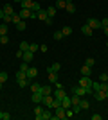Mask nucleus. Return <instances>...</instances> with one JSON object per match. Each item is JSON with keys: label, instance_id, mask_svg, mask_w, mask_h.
I'll return each mask as SVG.
<instances>
[{"label": "nucleus", "instance_id": "54", "mask_svg": "<svg viewBox=\"0 0 108 120\" xmlns=\"http://www.w3.org/2000/svg\"><path fill=\"white\" fill-rule=\"evenodd\" d=\"M106 47H108V41H106Z\"/></svg>", "mask_w": 108, "mask_h": 120}, {"label": "nucleus", "instance_id": "53", "mask_svg": "<svg viewBox=\"0 0 108 120\" xmlns=\"http://www.w3.org/2000/svg\"><path fill=\"white\" fill-rule=\"evenodd\" d=\"M15 2H22V0H15Z\"/></svg>", "mask_w": 108, "mask_h": 120}, {"label": "nucleus", "instance_id": "13", "mask_svg": "<svg viewBox=\"0 0 108 120\" xmlns=\"http://www.w3.org/2000/svg\"><path fill=\"white\" fill-rule=\"evenodd\" d=\"M94 97H96V100H106V91H103V90L94 91Z\"/></svg>", "mask_w": 108, "mask_h": 120}, {"label": "nucleus", "instance_id": "9", "mask_svg": "<svg viewBox=\"0 0 108 120\" xmlns=\"http://www.w3.org/2000/svg\"><path fill=\"white\" fill-rule=\"evenodd\" d=\"M65 95H67V91L63 90V88H56V90H54V99L61 100V99H63Z\"/></svg>", "mask_w": 108, "mask_h": 120}, {"label": "nucleus", "instance_id": "10", "mask_svg": "<svg viewBox=\"0 0 108 120\" xmlns=\"http://www.w3.org/2000/svg\"><path fill=\"white\" fill-rule=\"evenodd\" d=\"M22 59L25 61V63H31V61L34 59V52H31V50H25V52H24V57H22Z\"/></svg>", "mask_w": 108, "mask_h": 120}, {"label": "nucleus", "instance_id": "16", "mask_svg": "<svg viewBox=\"0 0 108 120\" xmlns=\"http://www.w3.org/2000/svg\"><path fill=\"white\" fill-rule=\"evenodd\" d=\"M81 32H83V34H85V36H88V38H90L94 30L90 29V27H88V23H85V25H83V27H81Z\"/></svg>", "mask_w": 108, "mask_h": 120}, {"label": "nucleus", "instance_id": "11", "mask_svg": "<svg viewBox=\"0 0 108 120\" xmlns=\"http://www.w3.org/2000/svg\"><path fill=\"white\" fill-rule=\"evenodd\" d=\"M43 108H41V106H34V118L36 120H41V115H43Z\"/></svg>", "mask_w": 108, "mask_h": 120}, {"label": "nucleus", "instance_id": "8", "mask_svg": "<svg viewBox=\"0 0 108 120\" xmlns=\"http://www.w3.org/2000/svg\"><path fill=\"white\" fill-rule=\"evenodd\" d=\"M61 108H63V109H68V108H72V100H70V97H68V93L61 99Z\"/></svg>", "mask_w": 108, "mask_h": 120}, {"label": "nucleus", "instance_id": "48", "mask_svg": "<svg viewBox=\"0 0 108 120\" xmlns=\"http://www.w3.org/2000/svg\"><path fill=\"white\" fill-rule=\"evenodd\" d=\"M5 16H7V15H5V13H4V9H0V20H4Z\"/></svg>", "mask_w": 108, "mask_h": 120}, {"label": "nucleus", "instance_id": "20", "mask_svg": "<svg viewBox=\"0 0 108 120\" xmlns=\"http://www.w3.org/2000/svg\"><path fill=\"white\" fill-rule=\"evenodd\" d=\"M20 22H22V16H20V13H18V15H11V23L18 25Z\"/></svg>", "mask_w": 108, "mask_h": 120}, {"label": "nucleus", "instance_id": "6", "mask_svg": "<svg viewBox=\"0 0 108 120\" xmlns=\"http://www.w3.org/2000/svg\"><path fill=\"white\" fill-rule=\"evenodd\" d=\"M88 27H90V29H99V27H101V20H97V18H88Z\"/></svg>", "mask_w": 108, "mask_h": 120}, {"label": "nucleus", "instance_id": "33", "mask_svg": "<svg viewBox=\"0 0 108 120\" xmlns=\"http://www.w3.org/2000/svg\"><path fill=\"white\" fill-rule=\"evenodd\" d=\"M4 34H7V25L0 23V36H4Z\"/></svg>", "mask_w": 108, "mask_h": 120}, {"label": "nucleus", "instance_id": "17", "mask_svg": "<svg viewBox=\"0 0 108 120\" xmlns=\"http://www.w3.org/2000/svg\"><path fill=\"white\" fill-rule=\"evenodd\" d=\"M32 2H34V0H22V2H20L22 9H31V7H32Z\"/></svg>", "mask_w": 108, "mask_h": 120}, {"label": "nucleus", "instance_id": "43", "mask_svg": "<svg viewBox=\"0 0 108 120\" xmlns=\"http://www.w3.org/2000/svg\"><path fill=\"white\" fill-rule=\"evenodd\" d=\"M101 27H108V18H103V20H101Z\"/></svg>", "mask_w": 108, "mask_h": 120}, {"label": "nucleus", "instance_id": "22", "mask_svg": "<svg viewBox=\"0 0 108 120\" xmlns=\"http://www.w3.org/2000/svg\"><path fill=\"white\" fill-rule=\"evenodd\" d=\"M22 79H29V77H27V72H24V70L16 72V81H22Z\"/></svg>", "mask_w": 108, "mask_h": 120}, {"label": "nucleus", "instance_id": "44", "mask_svg": "<svg viewBox=\"0 0 108 120\" xmlns=\"http://www.w3.org/2000/svg\"><path fill=\"white\" fill-rule=\"evenodd\" d=\"M70 116H74V111L68 108V109H67V118H70Z\"/></svg>", "mask_w": 108, "mask_h": 120}, {"label": "nucleus", "instance_id": "5", "mask_svg": "<svg viewBox=\"0 0 108 120\" xmlns=\"http://www.w3.org/2000/svg\"><path fill=\"white\" fill-rule=\"evenodd\" d=\"M20 16H22V20H27V18H36V13H32L31 9H22V11H20Z\"/></svg>", "mask_w": 108, "mask_h": 120}, {"label": "nucleus", "instance_id": "49", "mask_svg": "<svg viewBox=\"0 0 108 120\" xmlns=\"http://www.w3.org/2000/svg\"><path fill=\"white\" fill-rule=\"evenodd\" d=\"M103 29H104V34L108 36V27H103Z\"/></svg>", "mask_w": 108, "mask_h": 120}, {"label": "nucleus", "instance_id": "28", "mask_svg": "<svg viewBox=\"0 0 108 120\" xmlns=\"http://www.w3.org/2000/svg\"><path fill=\"white\" fill-rule=\"evenodd\" d=\"M63 38H65V36H63V32H61V30H54V40H56V41L63 40Z\"/></svg>", "mask_w": 108, "mask_h": 120}, {"label": "nucleus", "instance_id": "25", "mask_svg": "<svg viewBox=\"0 0 108 120\" xmlns=\"http://www.w3.org/2000/svg\"><path fill=\"white\" fill-rule=\"evenodd\" d=\"M41 120H52V113L49 109L43 111V115H41Z\"/></svg>", "mask_w": 108, "mask_h": 120}, {"label": "nucleus", "instance_id": "15", "mask_svg": "<svg viewBox=\"0 0 108 120\" xmlns=\"http://www.w3.org/2000/svg\"><path fill=\"white\" fill-rule=\"evenodd\" d=\"M65 11H67L68 15L76 13V5H74V2H67V5H65Z\"/></svg>", "mask_w": 108, "mask_h": 120}, {"label": "nucleus", "instance_id": "26", "mask_svg": "<svg viewBox=\"0 0 108 120\" xmlns=\"http://www.w3.org/2000/svg\"><path fill=\"white\" fill-rule=\"evenodd\" d=\"M31 91H32V93H36V91H41V84H38V82H32V84H31Z\"/></svg>", "mask_w": 108, "mask_h": 120}, {"label": "nucleus", "instance_id": "45", "mask_svg": "<svg viewBox=\"0 0 108 120\" xmlns=\"http://www.w3.org/2000/svg\"><path fill=\"white\" fill-rule=\"evenodd\" d=\"M40 50H41V52H47V50H49V47H47V45H40Z\"/></svg>", "mask_w": 108, "mask_h": 120}, {"label": "nucleus", "instance_id": "42", "mask_svg": "<svg viewBox=\"0 0 108 120\" xmlns=\"http://www.w3.org/2000/svg\"><path fill=\"white\" fill-rule=\"evenodd\" d=\"M2 120H11V115L7 111H2Z\"/></svg>", "mask_w": 108, "mask_h": 120}, {"label": "nucleus", "instance_id": "36", "mask_svg": "<svg viewBox=\"0 0 108 120\" xmlns=\"http://www.w3.org/2000/svg\"><path fill=\"white\" fill-rule=\"evenodd\" d=\"M29 50H31V52H36V50H40V45H38V43H31V45H29Z\"/></svg>", "mask_w": 108, "mask_h": 120}, {"label": "nucleus", "instance_id": "31", "mask_svg": "<svg viewBox=\"0 0 108 120\" xmlns=\"http://www.w3.org/2000/svg\"><path fill=\"white\" fill-rule=\"evenodd\" d=\"M70 100H72V106H74V104H79V100H81V97H79V95H74V93H72Z\"/></svg>", "mask_w": 108, "mask_h": 120}, {"label": "nucleus", "instance_id": "34", "mask_svg": "<svg viewBox=\"0 0 108 120\" xmlns=\"http://www.w3.org/2000/svg\"><path fill=\"white\" fill-rule=\"evenodd\" d=\"M40 9H41V7H40V4H38V2H32V7H31V11H32V13H38Z\"/></svg>", "mask_w": 108, "mask_h": 120}, {"label": "nucleus", "instance_id": "39", "mask_svg": "<svg viewBox=\"0 0 108 120\" xmlns=\"http://www.w3.org/2000/svg\"><path fill=\"white\" fill-rule=\"evenodd\" d=\"M16 29H18V30H24V29H25V20H22L20 23L16 25Z\"/></svg>", "mask_w": 108, "mask_h": 120}, {"label": "nucleus", "instance_id": "40", "mask_svg": "<svg viewBox=\"0 0 108 120\" xmlns=\"http://www.w3.org/2000/svg\"><path fill=\"white\" fill-rule=\"evenodd\" d=\"M7 77H9V75L5 74V72H0V81H2V82H5V81H7Z\"/></svg>", "mask_w": 108, "mask_h": 120}, {"label": "nucleus", "instance_id": "56", "mask_svg": "<svg viewBox=\"0 0 108 120\" xmlns=\"http://www.w3.org/2000/svg\"><path fill=\"white\" fill-rule=\"evenodd\" d=\"M106 74H108V72H106Z\"/></svg>", "mask_w": 108, "mask_h": 120}, {"label": "nucleus", "instance_id": "19", "mask_svg": "<svg viewBox=\"0 0 108 120\" xmlns=\"http://www.w3.org/2000/svg\"><path fill=\"white\" fill-rule=\"evenodd\" d=\"M47 15L51 16V18H54V16L58 15V9L54 7V5H51V7H47Z\"/></svg>", "mask_w": 108, "mask_h": 120}, {"label": "nucleus", "instance_id": "24", "mask_svg": "<svg viewBox=\"0 0 108 120\" xmlns=\"http://www.w3.org/2000/svg\"><path fill=\"white\" fill-rule=\"evenodd\" d=\"M41 93L43 95H52V88L51 86H41Z\"/></svg>", "mask_w": 108, "mask_h": 120}, {"label": "nucleus", "instance_id": "41", "mask_svg": "<svg viewBox=\"0 0 108 120\" xmlns=\"http://www.w3.org/2000/svg\"><path fill=\"white\" fill-rule=\"evenodd\" d=\"M20 70L27 72V70H29V63H25V61H24V63H22V65H20Z\"/></svg>", "mask_w": 108, "mask_h": 120}, {"label": "nucleus", "instance_id": "3", "mask_svg": "<svg viewBox=\"0 0 108 120\" xmlns=\"http://www.w3.org/2000/svg\"><path fill=\"white\" fill-rule=\"evenodd\" d=\"M67 118V109H63L61 106L54 109V115H52V120H65Z\"/></svg>", "mask_w": 108, "mask_h": 120}, {"label": "nucleus", "instance_id": "55", "mask_svg": "<svg viewBox=\"0 0 108 120\" xmlns=\"http://www.w3.org/2000/svg\"><path fill=\"white\" fill-rule=\"evenodd\" d=\"M0 9H2V7H0Z\"/></svg>", "mask_w": 108, "mask_h": 120}, {"label": "nucleus", "instance_id": "7", "mask_svg": "<svg viewBox=\"0 0 108 120\" xmlns=\"http://www.w3.org/2000/svg\"><path fill=\"white\" fill-rule=\"evenodd\" d=\"M31 100L34 102V104H41V102H43V93H41V91L32 93V95H31Z\"/></svg>", "mask_w": 108, "mask_h": 120}, {"label": "nucleus", "instance_id": "38", "mask_svg": "<svg viewBox=\"0 0 108 120\" xmlns=\"http://www.w3.org/2000/svg\"><path fill=\"white\" fill-rule=\"evenodd\" d=\"M99 79H101V82H108V74H106V72L101 74V75H99Z\"/></svg>", "mask_w": 108, "mask_h": 120}, {"label": "nucleus", "instance_id": "30", "mask_svg": "<svg viewBox=\"0 0 108 120\" xmlns=\"http://www.w3.org/2000/svg\"><path fill=\"white\" fill-rule=\"evenodd\" d=\"M47 70H54V72H60V70H61V65H60V63H54V65H52V66H49Z\"/></svg>", "mask_w": 108, "mask_h": 120}, {"label": "nucleus", "instance_id": "37", "mask_svg": "<svg viewBox=\"0 0 108 120\" xmlns=\"http://www.w3.org/2000/svg\"><path fill=\"white\" fill-rule=\"evenodd\" d=\"M94 63H96L94 57H87V59H85V65H88V66H94Z\"/></svg>", "mask_w": 108, "mask_h": 120}, {"label": "nucleus", "instance_id": "50", "mask_svg": "<svg viewBox=\"0 0 108 120\" xmlns=\"http://www.w3.org/2000/svg\"><path fill=\"white\" fill-rule=\"evenodd\" d=\"M2 88H4V82H2V81H0V90H2Z\"/></svg>", "mask_w": 108, "mask_h": 120}, {"label": "nucleus", "instance_id": "32", "mask_svg": "<svg viewBox=\"0 0 108 120\" xmlns=\"http://www.w3.org/2000/svg\"><path fill=\"white\" fill-rule=\"evenodd\" d=\"M5 43H9V36H7V34L0 36V45H5Z\"/></svg>", "mask_w": 108, "mask_h": 120}, {"label": "nucleus", "instance_id": "21", "mask_svg": "<svg viewBox=\"0 0 108 120\" xmlns=\"http://www.w3.org/2000/svg\"><path fill=\"white\" fill-rule=\"evenodd\" d=\"M2 9H4L5 15H15V11H13V5H11V4H5Z\"/></svg>", "mask_w": 108, "mask_h": 120}, {"label": "nucleus", "instance_id": "46", "mask_svg": "<svg viewBox=\"0 0 108 120\" xmlns=\"http://www.w3.org/2000/svg\"><path fill=\"white\" fill-rule=\"evenodd\" d=\"M101 118H103V116L97 115V113H96V115H92V120H101Z\"/></svg>", "mask_w": 108, "mask_h": 120}, {"label": "nucleus", "instance_id": "52", "mask_svg": "<svg viewBox=\"0 0 108 120\" xmlns=\"http://www.w3.org/2000/svg\"><path fill=\"white\" fill-rule=\"evenodd\" d=\"M106 99H108V90H106Z\"/></svg>", "mask_w": 108, "mask_h": 120}, {"label": "nucleus", "instance_id": "12", "mask_svg": "<svg viewBox=\"0 0 108 120\" xmlns=\"http://www.w3.org/2000/svg\"><path fill=\"white\" fill-rule=\"evenodd\" d=\"M27 77H29V79H34V77H38V68H34V66H29V70H27Z\"/></svg>", "mask_w": 108, "mask_h": 120}, {"label": "nucleus", "instance_id": "35", "mask_svg": "<svg viewBox=\"0 0 108 120\" xmlns=\"http://www.w3.org/2000/svg\"><path fill=\"white\" fill-rule=\"evenodd\" d=\"M61 32H63V36H70L72 34V29H70V27H63Z\"/></svg>", "mask_w": 108, "mask_h": 120}, {"label": "nucleus", "instance_id": "29", "mask_svg": "<svg viewBox=\"0 0 108 120\" xmlns=\"http://www.w3.org/2000/svg\"><path fill=\"white\" fill-rule=\"evenodd\" d=\"M29 45H31V43H27V41H20V50H22V52L29 50Z\"/></svg>", "mask_w": 108, "mask_h": 120}, {"label": "nucleus", "instance_id": "27", "mask_svg": "<svg viewBox=\"0 0 108 120\" xmlns=\"http://www.w3.org/2000/svg\"><path fill=\"white\" fill-rule=\"evenodd\" d=\"M65 5H67V0H58L56 2V9H65Z\"/></svg>", "mask_w": 108, "mask_h": 120}, {"label": "nucleus", "instance_id": "2", "mask_svg": "<svg viewBox=\"0 0 108 120\" xmlns=\"http://www.w3.org/2000/svg\"><path fill=\"white\" fill-rule=\"evenodd\" d=\"M36 18L40 22H43V23H47V25H52V18L47 15V9H40L36 13Z\"/></svg>", "mask_w": 108, "mask_h": 120}, {"label": "nucleus", "instance_id": "18", "mask_svg": "<svg viewBox=\"0 0 108 120\" xmlns=\"http://www.w3.org/2000/svg\"><path fill=\"white\" fill-rule=\"evenodd\" d=\"M90 74H92V66L83 65V66H81V75H90Z\"/></svg>", "mask_w": 108, "mask_h": 120}, {"label": "nucleus", "instance_id": "4", "mask_svg": "<svg viewBox=\"0 0 108 120\" xmlns=\"http://www.w3.org/2000/svg\"><path fill=\"white\" fill-rule=\"evenodd\" d=\"M92 82H94V81L90 79V75H81V79H79L77 84L83 86V88H92Z\"/></svg>", "mask_w": 108, "mask_h": 120}, {"label": "nucleus", "instance_id": "51", "mask_svg": "<svg viewBox=\"0 0 108 120\" xmlns=\"http://www.w3.org/2000/svg\"><path fill=\"white\" fill-rule=\"evenodd\" d=\"M0 120H2V111H0Z\"/></svg>", "mask_w": 108, "mask_h": 120}, {"label": "nucleus", "instance_id": "14", "mask_svg": "<svg viewBox=\"0 0 108 120\" xmlns=\"http://www.w3.org/2000/svg\"><path fill=\"white\" fill-rule=\"evenodd\" d=\"M47 72H49V82L54 84V82L58 81V72H54V70H47Z\"/></svg>", "mask_w": 108, "mask_h": 120}, {"label": "nucleus", "instance_id": "47", "mask_svg": "<svg viewBox=\"0 0 108 120\" xmlns=\"http://www.w3.org/2000/svg\"><path fill=\"white\" fill-rule=\"evenodd\" d=\"M16 57H24V52H22V50H20V49L16 50Z\"/></svg>", "mask_w": 108, "mask_h": 120}, {"label": "nucleus", "instance_id": "23", "mask_svg": "<svg viewBox=\"0 0 108 120\" xmlns=\"http://www.w3.org/2000/svg\"><path fill=\"white\" fill-rule=\"evenodd\" d=\"M79 108H81V109H88V108H90V102H88V100H83V97H81V100H79Z\"/></svg>", "mask_w": 108, "mask_h": 120}, {"label": "nucleus", "instance_id": "1", "mask_svg": "<svg viewBox=\"0 0 108 120\" xmlns=\"http://www.w3.org/2000/svg\"><path fill=\"white\" fill-rule=\"evenodd\" d=\"M72 90V93L74 95H79V97H85V95H88V93H92V88H83V86H72L70 88Z\"/></svg>", "mask_w": 108, "mask_h": 120}]
</instances>
